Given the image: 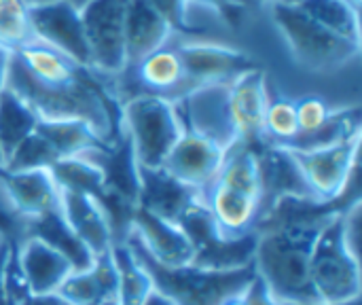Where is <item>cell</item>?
I'll return each instance as SVG.
<instances>
[{
    "mask_svg": "<svg viewBox=\"0 0 362 305\" xmlns=\"http://www.w3.org/2000/svg\"><path fill=\"white\" fill-rule=\"evenodd\" d=\"M329 217L331 212L299 217L257 231L252 272L276 305H318L310 280V257Z\"/></svg>",
    "mask_w": 362,
    "mask_h": 305,
    "instance_id": "obj_1",
    "label": "cell"
},
{
    "mask_svg": "<svg viewBox=\"0 0 362 305\" xmlns=\"http://www.w3.org/2000/svg\"><path fill=\"white\" fill-rule=\"evenodd\" d=\"M299 138L295 98L282 91L269 93V104L263 117V140L261 146H293Z\"/></svg>",
    "mask_w": 362,
    "mask_h": 305,
    "instance_id": "obj_25",
    "label": "cell"
},
{
    "mask_svg": "<svg viewBox=\"0 0 362 305\" xmlns=\"http://www.w3.org/2000/svg\"><path fill=\"white\" fill-rule=\"evenodd\" d=\"M36 121L32 108L11 89L0 96V144L6 157L34 132Z\"/></svg>",
    "mask_w": 362,
    "mask_h": 305,
    "instance_id": "obj_26",
    "label": "cell"
},
{
    "mask_svg": "<svg viewBox=\"0 0 362 305\" xmlns=\"http://www.w3.org/2000/svg\"><path fill=\"white\" fill-rule=\"evenodd\" d=\"M17 305H68L57 293L53 295H25Z\"/></svg>",
    "mask_w": 362,
    "mask_h": 305,
    "instance_id": "obj_32",
    "label": "cell"
},
{
    "mask_svg": "<svg viewBox=\"0 0 362 305\" xmlns=\"http://www.w3.org/2000/svg\"><path fill=\"white\" fill-rule=\"evenodd\" d=\"M250 287H252V284H250ZM250 287H248L246 291H242V293H238V295L229 297L227 301H223L221 305H250V297H248V291H250Z\"/></svg>",
    "mask_w": 362,
    "mask_h": 305,
    "instance_id": "obj_35",
    "label": "cell"
},
{
    "mask_svg": "<svg viewBox=\"0 0 362 305\" xmlns=\"http://www.w3.org/2000/svg\"><path fill=\"white\" fill-rule=\"evenodd\" d=\"M132 0H89L81 11V21L89 53V72L102 83H117L127 66V11Z\"/></svg>",
    "mask_w": 362,
    "mask_h": 305,
    "instance_id": "obj_6",
    "label": "cell"
},
{
    "mask_svg": "<svg viewBox=\"0 0 362 305\" xmlns=\"http://www.w3.org/2000/svg\"><path fill=\"white\" fill-rule=\"evenodd\" d=\"M13 267L28 295H53L74 272L64 253L30 231H21V236L15 240Z\"/></svg>",
    "mask_w": 362,
    "mask_h": 305,
    "instance_id": "obj_11",
    "label": "cell"
},
{
    "mask_svg": "<svg viewBox=\"0 0 362 305\" xmlns=\"http://www.w3.org/2000/svg\"><path fill=\"white\" fill-rule=\"evenodd\" d=\"M185 130L174 100L134 93L119 106V136L125 140L140 172L161 170Z\"/></svg>",
    "mask_w": 362,
    "mask_h": 305,
    "instance_id": "obj_4",
    "label": "cell"
},
{
    "mask_svg": "<svg viewBox=\"0 0 362 305\" xmlns=\"http://www.w3.org/2000/svg\"><path fill=\"white\" fill-rule=\"evenodd\" d=\"M123 240L138 248L155 265L174 270L193 263L195 248L185 227L178 221L159 217L142 206L132 210Z\"/></svg>",
    "mask_w": 362,
    "mask_h": 305,
    "instance_id": "obj_8",
    "label": "cell"
},
{
    "mask_svg": "<svg viewBox=\"0 0 362 305\" xmlns=\"http://www.w3.org/2000/svg\"><path fill=\"white\" fill-rule=\"evenodd\" d=\"M13 68L36 89L55 91L72 85L85 68H81L66 53L32 38L13 51Z\"/></svg>",
    "mask_w": 362,
    "mask_h": 305,
    "instance_id": "obj_19",
    "label": "cell"
},
{
    "mask_svg": "<svg viewBox=\"0 0 362 305\" xmlns=\"http://www.w3.org/2000/svg\"><path fill=\"white\" fill-rule=\"evenodd\" d=\"M142 305H174L165 295H161L155 287L151 289V293L144 297V301H142Z\"/></svg>",
    "mask_w": 362,
    "mask_h": 305,
    "instance_id": "obj_34",
    "label": "cell"
},
{
    "mask_svg": "<svg viewBox=\"0 0 362 305\" xmlns=\"http://www.w3.org/2000/svg\"><path fill=\"white\" fill-rule=\"evenodd\" d=\"M361 202L333 210L322 225L310 257V280L318 305H356L361 299L358 257Z\"/></svg>",
    "mask_w": 362,
    "mask_h": 305,
    "instance_id": "obj_2",
    "label": "cell"
},
{
    "mask_svg": "<svg viewBox=\"0 0 362 305\" xmlns=\"http://www.w3.org/2000/svg\"><path fill=\"white\" fill-rule=\"evenodd\" d=\"M297 166V172L308 189L314 206H327L337 202L358 166L361 132L325 146H284Z\"/></svg>",
    "mask_w": 362,
    "mask_h": 305,
    "instance_id": "obj_7",
    "label": "cell"
},
{
    "mask_svg": "<svg viewBox=\"0 0 362 305\" xmlns=\"http://www.w3.org/2000/svg\"><path fill=\"white\" fill-rule=\"evenodd\" d=\"M11 64H13V51H8V49L0 47V96L6 91V83H8Z\"/></svg>",
    "mask_w": 362,
    "mask_h": 305,
    "instance_id": "obj_31",
    "label": "cell"
},
{
    "mask_svg": "<svg viewBox=\"0 0 362 305\" xmlns=\"http://www.w3.org/2000/svg\"><path fill=\"white\" fill-rule=\"evenodd\" d=\"M32 19L28 0H0V47L15 51L32 40Z\"/></svg>",
    "mask_w": 362,
    "mask_h": 305,
    "instance_id": "obj_27",
    "label": "cell"
},
{
    "mask_svg": "<svg viewBox=\"0 0 362 305\" xmlns=\"http://www.w3.org/2000/svg\"><path fill=\"white\" fill-rule=\"evenodd\" d=\"M57 161L55 151L51 144L34 130L8 157L6 166L8 170H34V168H51Z\"/></svg>",
    "mask_w": 362,
    "mask_h": 305,
    "instance_id": "obj_29",
    "label": "cell"
},
{
    "mask_svg": "<svg viewBox=\"0 0 362 305\" xmlns=\"http://www.w3.org/2000/svg\"><path fill=\"white\" fill-rule=\"evenodd\" d=\"M89 305H123V301H121L119 289H110V291H104L95 301H91Z\"/></svg>",
    "mask_w": 362,
    "mask_h": 305,
    "instance_id": "obj_33",
    "label": "cell"
},
{
    "mask_svg": "<svg viewBox=\"0 0 362 305\" xmlns=\"http://www.w3.org/2000/svg\"><path fill=\"white\" fill-rule=\"evenodd\" d=\"M132 251L146 270L153 287L174 305H221L229 297L246 291L255 282L252 267L235 272H210L195 265L168 270L148 261L138 248L132 246Z\"/></svg>",
    "mask_w": 362,
    "mask_h": 305,
    "instance_id": "obj_5",
    "label": "cell"
},
{
    "mask_svg": "<svg viewBox=\"0 0 362 305\" xmlns=\"http://www.w3.org/2000/svg\"><path fill=\"white\" fill-rule=\"evenodd\" d=\"M110 151L112 149H95V151L83 153V155L57 159L51 166L57 187L62 191L93 193V195L102 197L106 193V185H108L106 161H108Z\"/></svg>",
    "mask_w": 362,
    "mask_h": 305,
    "instance_id": "obj_21",
    "label": "cell"
},
{
    "mask_svg": "<svg viewBox=\"0 0 362 305\" xmlns=\"http://www.w3.org/2000/svg\"><path fill=\"white\" fill-rule=\"evenodd\" d=\"M70 2H72L74 6H78V8H81V6H83L85 2H89V0H70Z\"/></svg>",
    "mask_w": 362,
    "mask_h": 305,
    "instance_id": "obj_37",
    "label": "cell"
},
{
    "mask_svg": "<svg viewBox=\"0 0 362 305\" xmlns=\"http://www.w3.org/2000/svg\"><path fill=\"white\" fill-rule=\"evenodd\" d=\"M59 214L93 257L108 255L121 242L115 214L100 195L59 189Z\"/></svg>",
    "mask_w": 362,
    "mask_h": 305,
    "instance_id": "obj_10",
    "label": "cell"
},
{
    "mask_svg": "<svg viewBox=\"0 0 362 305\" xmlns=\"http://www.w3.org/2000/svg\"><path fill=\"white\" fill-rule=\"evenodd\" d=\"M4 166H6V155H4V149L0 144V168H4Z\"/></svg>",
    "mask_w": 362,
    "mask_h": 305,
    "instance_id": "obj_36",
    "label": "cell"
},
{
    "mask_svg": "<svg viewBox=\"0 0 362 305\" xmlns=\"http://www.w3.org/2000/svg\"><path fill=\"white\" fill-rule=\"evenodd\" d=\"M269 79L261 66H250L227 81V104L238 142L261 144L263 117L269 104Z\"/></svg>",
    "mask_w": 362,
    "mask_h": 305,
    "instance_id": "obj_15",
    "label": "cell"
},
{
    "mask_svg": "<svg viewBox=\"0 0 362 305\" xmlns=\"http://www.w3.org/2000/svg\"><path fill=\"white\" fill-rule=\"evenodd\" d=\"M34 130L51 144L57 159L83 155L95 149H112L87 121L81 119H38Z\"/></svg>",
    "mask_w": 362,
    "mask_h": 305,
    "instance_id": "obj_23",
    "label": "cell"
},
{
    "mask_svg": "<svg viewBox=\"0 0 362 305\" xmlns=\"http://www.w3.org/2000/svg\"><path fill=\"white\" fill-rule=\"evenodd\" d=\"M197 197L210 214L214 234L225 242L255 236L265 221V206L261 200L231 191L223 185L212 183L197 193Z\"/></svg>",
    "mask_w": 362,
    "mask_h": 305,
    "instance_id": "obj_17",
    "label": "cell"
},
{
    "mask_svg": "<svg viewBox=\"0 0 362 305\" xmlns=\"http://www.w3.org/2000/svg\"><path fill=\"white\" fill-rule=\"evenodd\" d=\"M178 51L185 59L193 87L206 83H225L242 70L255 66V59L246 49L218 38H189L176 36Z\"/></svg>",
    "mask_w": 362,
    "mask_h": 305,
    "instance_id": "obj_14",
    "label": "cell"
},
{
    "mask_svg": "<svg viewBox=\"0 0 362 305\" xmlns=\"http://www.w3.org/2000/svg\"><path fill=\"white\" fill-rule=\"evenodd\" d=\"M214 183L231 191L261 200L265 206L263 172H261V157L257 144L235 142L233 146H229Z\"/></svg>",
    "mask_w": 362,
    "mask_h": 305,
    "instance_id": "obj_22",
    "label": "cell"
},
{
    "mask_svg": "<svg viewBox=\"0 0 362 305\" xmlns=\"http://www.w3.org/2000/svg\"><path fill=\"white\" fill-rule=\"evenodd\" d=\"M263 11L291 62L308 74H335L361 57V42L320 25L293 0H263Z\"/></svg>",
    "mask_w": 362,
    "mask_h": 305,
    "instance_id": "obj_3",
    "label": "cell"
},
{
    "mask_svg": "<svg viewBox=\"0 0 362 305\" xmlns=\"http://www.w3.org/2000/svg\"><path fill=\"white\" fill-rule=\"evenodd\" d=\"M172 21L151 2V0H132L127 11V57L129 64L148 55L151 51L172 42L176 38Z\"/></svg>",
    "mask_w": 362,
    "mask_h": 305,
    "instance_id": "obj_20",
    "label": "cell"
},
{
    "mask_svg": "<svg viewBox=\"0 0 362 305\" xmlns=\"http://www.w3.org/2000/svg\"><path fill=\"white\" fill-rule=\"evenodd\" d=\"M176 104L189 132L210 138L225 149L238 142L227 104V81L197 85L176 100Z\"/></svg>",
    "mask_w": 362,
    "mask_h": 305,
    "instance_id": "obj_16",
    "label": "cell"
},
{
    "mask_svg": "<svg viewBox=\"0 0 362 305\" xmlns=\"http://www.w3.org/2000/svg\"><path fill=\"white\" fill-rule=\"evenodd\" d=\"M13 251H15V242L11 240V236L6 234V229L0 227V287H4L6 274H8V270H11Z\"/></svg>",
    "mask_w": 362,
    "mask_h": 305,
    "instance_id": "obj_30",
    "label": "cell"
},
{
    "mask_svg": "<svg viewBox=\"0 0 362 305\" xmlns=\"http://www.w3.org/2000/svg\"><path fill=\"white\" fill-rule=\"evenodd\" d=\"M225 153L227 149L218 142L185 130V134L168 155L161 172H165L185 189L202 193L208 185L214 183L223 166Z\"/></svg>",
    "mask_w": 362,
    "mask_h": 305,
    "instance_id": "obj_18",
    "label": "cell"
},
{
    "mask_svg": "<svg viewBox=\"0 0 362 305\" xmlns=\"http://www.w3.org/2000/svg\"><path fill=\"white\" fill-rule=\"evenodd\" d=\"M0 204L21 229L59 212V187L51 168H0Z\"/></svg>",
    "mask_w": 362,
    "mask_h": 305,
    "instance_id": "obj_9",
    "label": "cell"
},
{
    "mask_svg": "<svg viewBox=\"0 0 362 305\" xmlns=\"http://www.w3.org/2000/svg\"><path fill=\"white\" fill-rule=\"evenodd\" d=\"M34 38L55 47L89 72V53L81 11L70 0L30 2Z\"/></svg>",
    "mask_w": 362,
    "mask_h": 305,
    "instance_id": "obj_12",
    "label": "cell"
},
{
    "mask_svg": "<svg viewBox=\"0 0 362 305\" xmlns=\"http://www.w3.org/2000/svg\"><path fill=\"white\" fill-rule=\"evenodd\" d=\"M303 13L316 19L320 25L329 28L331 32L361 42V11L354 8L348 0H293Z\"/></svg>",
    "mask_w": 362,
    "mask_h": 305,
    "instance_id": "obj_24",
    "label": "cell"
},
{
    "mask_svg": "<svg viewBox=\"0 0 362 305\" xmlns=\"http://www.w3.org/2000/svg\"><path fill=\"white\" fill-rule=\"evenodd\" d=\"M123 81H129L136 85L134 93L161 96L174 102L193 89V83L189 79L185 59L178 51L176 38L151 51L148 55L140 57L138 62L129 64L125 74L117 83H123Z\"/></svg>",
    "mask_w": 362,
    "mask_h": 305,
    "instance_id": "obj_13",
    "label": "cell"
},
{
    "mask_svg": "<svg viewBox=\"0 0 362 305\" xmlns=\"http://www.w3.org/2000/svg\"><path fill=\"white\" fill-rule=\"evenodd\" d=\"M337 106H333L327 98L316 93H305L301 98H295V113H297V125H299V138L293 146L303 144L312 138H316L331 121Z\"/></svg>",
    "mask_w": 362,
    "mask_h": 305,
    "instance_id": "obj_28",
    "label": "cell"
}]
</instances>
